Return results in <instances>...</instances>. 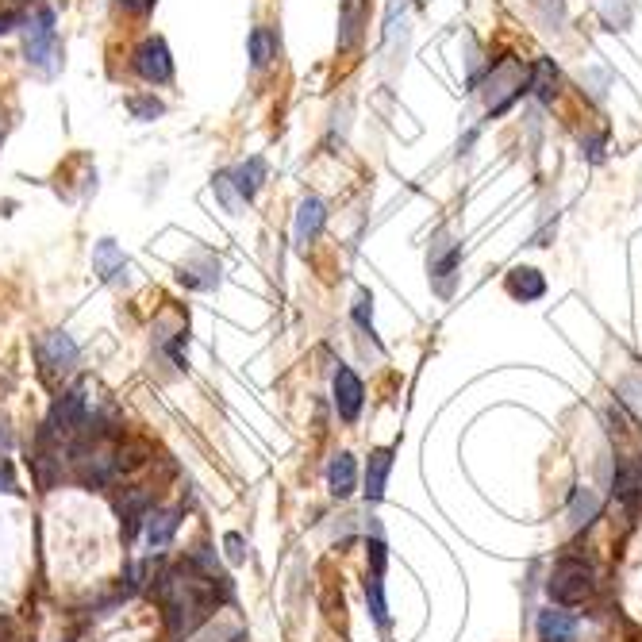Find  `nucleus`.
Returning a JSON list of instances; mask_svg holds the SVG:
<instances>
[{
	"label": "nucleus",
	"mask_w": 642,
	"mask_h": 642,
	"mask_svg": "<svg viewBox=\"0 0 642 642\" xmlns=\"http://www.w3.org/2000/svg\"><path fill=\"white\" fill-rule=\"evenodd\" d=\"M596 512H600V496L593 489H573V500H569V523L573 527H585V523H593Z\"/></svg>",
	"instance_id": "4be33fe9"
},
{
	"label": "nucleus",
	"mask_w": 642,
	"mask_h": 642,
	"mask_svg": "<svg viewBox=\"0 0 642 642\" xmlns=\"http://www.w3.org/2000/svg\"><path fill=\"white\" fill-rule=\"evenodd\" d=\"M4 135H8V120H4V112H0V143H4Z\"/></svg>",
	"instance_id": "473e14b6"
},
{
	"label": "nucleus",
	"mask_w": 642,
	"mask_h": 642,
	"mask_svg": "<svg viewBox=\"0 0 642 642\" xmlns=\"http://www.w3.org/2000/svg\"><path fill=\"white\" fill-rule=\"evenodd\" d=\"M354 323L373 335V297L370 293H358V300H354Z\"/></svg>",
	"instance_id": "bb28decb"
},
{
	"label": "nucleus",
	"mask_w": 642,
	"mask_h": 642,
	"mask_svg": "<svg viewBox=\"0 0 642 642\" xmlns=\"http://www.w3.org/2000/svg\"><path fill=\"white\" fill-rule=\"evenodd\" d=\"M12 24H20V20H16V16H0V35L12 31Z\"/></svg>",
	"instance_id": "7c9ffc66"
},
{
	"label": "nucleus",
	"mask_w": 642,
	"mask_h": 642,
	"mask_svg": "<svg viewBox=\"0 0 642 642\" xmlns=\"http://www.w3.org/2000/svg\"><path fill=\"white\" fill-rule=\"evenodd\" d=\"M577 635V619L562 608H546L539 612V639L543 642H573Z\"/></svg>",
	"instance_id": "f3484780"
},
{
	"label": "nucleus",
	"mask_w": 642,
	"mask_h": 642,
	"mask_svg": "<svg viewBox=\"0 0 642 642\" xmlns=\"http://www.w3.org/2000/svg\"><path fill=\"white\" fill-rule=\"evenodd\" d=\"M531 89V77L527 70L519 66V58H500L489 66V81H485V104H489V116H500V112H508L512 104H516L523 93Z\"/></svg>",
	"instance_id": "7ed1b4c3"
},
{
	"label": "nucleus",
	"mask_w": 642,
	"mask_h": 642,
	"mask_svg": "<svg viewBox=\"0 0 642 642\" xmlns=\"http://www.w3.org/2000/svg\"><path fill=\"white\" fill-rule=\"evenodd\" d=\"M131 66H135V74L150 81V85H166L173 77V58H170V47L158 39V35H150L143 39L135 54H131Z\"/></svg>",
	"instance_id": "0eeeda50"
},
{
	"label": "nucleus",
	"mask_w": 642,
	"mask_h": 642,
	"mask_svg": "<svg viewBox=\"0 0 642 642\" xmlns=\"http://www.w3.org/2000/svg\"><path fill=\"white\" fill-rule=\"evenodd\" d=\"M154 593H158L162 608H166L170 639L181 642L216 612L220 593H231V581H227L223 573H208V569H200L193 558H185L181 566L162 569V573L154 577Z\"/></svg>",
	"instance_id": "f257e3e1"
},
{
	"label": "nucleus",
	"mask_w": 642,
	"mask_h": 642,
	"mask_svg": "<svg viewBox=\"0 0 642 642\" xmlns=\"http://www.w3.org/2000/svg\"><path fill=\"white\" fill-rule=\"evenodd\" d=\"M0 446H12V435H8V427H4V420H0Z\"/></svg>",
	"instance_id": "2f4dec72"
},
{
	"label": "nucleus",
	"mask_w": 642,
	"mask_h": 642,
	"mask_svg": "<svg viewBox=\"0 0 642 642\" xmlns=\"http://www.w3.org/2000/svg\"><path fill=\"white\" fill-rule=\"evenodd\" d=\"M223 546H227V558H231V562H243V558H247V550H243V535H227Z\"/></svg>",
	"instance_id": "cd10ccee"
},
{
	"label": "nucleus",
	"mask_w": 642,
	"mask_h": 642,
	"mask_svg": "<svg viewBox=\"0 0 642 642\" xmlns=\"http://www.w3.org/2000/svg\"><path fill=\"white\" fill-rule=\"evenodd\" d=\"M389 473H393V446H381V450H373L370 462H366V500L377 504L381 496H385V485H389Z\"/></svg>",
	"instance_id": "f8f14e48"
},
{
	"label": "nucleus",
	"mask_w": 642,
	"mask_h": 642,
	"mask_svg": "<svg viewBox=\"0 0 642 642\" xmlns=\"http://www.w3.org/2000/svg\"><path fill=\"white\" fill-rule=\"evenodd\" d=\"M216 197L223 200V208L227 212H239V193H235V185H231V173H216Z\"/></svg>",
	"instance_id": "393cba45"
},
{
	"label": "nucleus",
	"mask_w": 642,
	"mask_h": 642,
	"mask_svg": "<svg viewBox=\"0 0 642 642\" xmlns=\"http://www.w3.org/2000/svg\"><path fill=\"white\" fill-rule=\"evenodd\" d=\"M177 281H181L185 289H216V285H220V262H216L212 254H200L197 262H181Z\"/></svg>",
	"instance_id": "ddd939ff"
},
{
	"label": "nucleus",
	"mask_w": 642,
	"mask_h": 642,
	"mask_svg": "<svg viewBox=\"0 0 642 642\" xmlns=\"http://www.w3.org/2000/svg\"><path fill=\"white\" fill-rule=\"evenodd\" d=\"M616 496L627 512H639L642 508V458H619Z\"/></svg>",
	"instance_id": "9d476101"
},
{
	"label": "nucleus",
	"mask_w": 642,
	"mask_h": 642,
	"mask_svg": "<svg viewBox=\"0 0 642 642\" xmlns=\"http://www.w3.org/2000/svg\"><path fill=\"white\" fill-rule=\"evenodd\" d=\"M323 223H327V204L320 197H304L297 208V227H293V235H297V247H312L316 243V235L323 231Z\"/></svg>",
	"instance_id": "9b49d317"
},
{
	"label": "nucleus",
	"mask_w": 642,
	"mask_h": 642,
	"mask_svg": "<svg viewBox=\"0 0 642 642\" xmlns=\"http://www.w3.org/2000/svg\"><path fill=\"white\" fill-rule=\"evenodd\" d=\"M504 285H508V293L516 300H543L546 297V277L539 270H531V266H516V270L504 277Z\"/></svg>",
	"instance_id": "2eb2a0df"
},
{
	"label": "nucleus",
	"mask_w": 642,
	"mask_h": 642,
	"mask_svg": "<svg viewBox=\"0 0 642 642\" xmlns=\"http://www.w3.org/2000/svg\"><path fill=\"white\" fill-rule=\"evenodd\" d=\"M116 512H120V523H124V539L131 543V539L147 527L150 512H154V493H147V489H127V493L116 500Z\"/></svg>",
	"instance_id": "6e6552de"
},
{
	"label": "nucleus",
	"mask_w": 642,
	"mask_h": 642,
	"mask_svg": "<svg viewBox=\"0 0 642 642\" xmlns=\"http://www.w3.org/2000/svg\"><path fill=\"white\" fill-rule=\"evenodd\" d=\"M262 181H266V158H247L239 170H231V185H235V193L239 200H254L258 197V189H262Z\"/></svg>",
	"instance_id": "dca6fc26"
},
{
	"label": "nucleus",
	"mask_w": 642,
	"mask_h": 642,
	"mask_svg": "<svg viewBox=\"0 0 642 642\" xmlns=\"http://www.w3.org/2000/svg\"><path fill=\"white\" fill-rule=\"evenodd\" d=\"M35 358H39L43 381H47V385H58V377H66V373L77 366V343L66 331H50V335H43L39 346H35Z\"/></svg>",
	"instance_id": "39448f33"
},
{
	"label": "nucleus",
	"mask_w": 642,
	"mask_h": 642,
	"mask_svg": "<svg viewBox=\"0 0 642 642\" xmlns=\"http://www.w3.org/2000/svg\"><path fill=\"white\" fill-rule=\"evenodd\" d=\"M24 54L27 66L39 70L43 77H54L62 70V47H58V31H54V12L39 8L24 27Z\"/></svg>",
	"instance_id": "f03ea898"
},
{
	"label": "nucleus",
	"mask_w": 642,
	"mask_h": 642,
	"mask_svg": "<svg viewBox=\"0 0 642 642\" xmlns=\"http://www.w3.org/2000/svg\"><path fill=\"white\" fill-rule=\"evenodd\" d=\"M120 4H124L127 12H139V16H147V12L154 8V4H158V0H120Z\"/></svg>",
	"instance_id": "c756f323"
},
{
	"label": "nucleus",
	"mask_w": 642,
	"mask_h": 642,
	"mask_svg": "<svg viewBox=\"0 0 642 642\" xmlns=\"http://www.w3.org/2000/svg\"><path fill=\"white\" fill-rule=\"evenodd\" d=\"M593 589H596L593 566L581 562V558H562V562L554 566V573H550V585H546L550 600L562 604V608H573V604L589 600Z\"/></svg>",
	"instance_id": "20e7f679"
},
{
	"label": "nucleus",
	"mask_w": 642,
	"mask_h": 642,
	"mask_svg": "<svg viewBox=\"0 0 642 642\" xmlns=\"http://www.w3.org/2000/svg\"><path fill=\"white\" fill-rule=\"evenodd\" d=\"M235 642H247V639H243V635H235Z\"/></svg>",
	"instance_id": "72a5a7b5"
},
{
	"label": "nucleus",
	"mask_w": 642,
	"mask_h": 642,
	"mask_svg": "<svg viewBox=\"0 0 642 642\" xmlns=\"http://www.w3.org/2000/svg\"><path fill=\"white\" fill-rule=\"evenodd\" d=\"M8 489H16V473H12V466L0 458V493H8Z\"/></svg>",
	"instance_id": "c85d7f7f"
},
{
	"label": "nucleus",
	"mask_w": 642,
	"mask_h": 642,
	"mask_svg": "<svg viewBox=\"0 0 642 642\" xmlns=\"http://www.w3.org/2000/svg\"><path fill=\"white\" fill-rule=\"evenodd\" d=\"M366 604H370V616L377 619V627H389V604H385V577L381 573L366 577Z\"/></svg>",
	"instance_id": "5701e85b"
},
{
	"label": "nucleus",
	"mask_w": 642,
	"mask_h": 642,
	"mask_svg": "<svg viewBox=\"0 0 642 642\" xmlns=\"http://www.w3.org/2000/svg\"><path fill=\"white\" fill-rule=\"evenodd\" d=\"M366 554H370V573H381V577H385V562H389V550H385V539H381V535H373L370 543H366Z\"/></svg>",
	"instance_id": "a878e982"
},
{
	"label": "nucleus",
	"mask_w": 642,
	"mask_h": 642,
	"mask_svg": "<svg viewBox=\"0 0 642 642\" xmlns=\"http://www.w3.org/2000/svg\"><path fill=\"white\" fill-rule=\"evenodd\" d=\"M177 523H181V512H150V519H147V543L154 546V550L170 546L173 535H177Z\"/></svg>",
	"instance_id": "412c9836"
},
{
	"label": "nucleus",
	"mask_w": 642,
	"mask_h": 642,
	"mask_svg": "<svg viewBox=\"0 0 642 642\" xmlns=\"http://www.w3.org/2000/svg\"><path fill=\"white\" fill-rule=\"evenodd\" d=\"M93 266H97V273L104 277V281H108V285H124V281H127V258H124V250L116 247L112 239L97 243Z\"/></svg>",
	"instance_id": "4468645a"
},
{
	"label": "nucleus",
	"mask_w": 642,
	"mask_h": 642,
	"mask_svg": "<svg viewBox=\"0 0 642 642\" xmlns=\"http://www.w3.org/2000/svg\"><path fill=\"white\" fill-rule=\"evenodd\" d=\"M127 108H131V116L135 120H154V116H162L166 112V104L154 97H131L127 100Z\"/></svg>",
	"instance_id": "b1692460"
},
{
	"label": "nucleus",
	"mask_w": 642,
	"mask_h": 642,
	"mask_svg": "<svg viewBox=\"0 0 642 642\" xmlns=\"http://www.w3.org/2000/svg\"><path fill=\"white\" fill-rule=\"evenodd\" d=\"M458 266H462V243H454L446 231H439L431 250H427V273H431V281H435V289L443 297H450V289H454Z\"/></svg>",
	"instance_id": "423d86ee"
},
{
	"label": "nucleus",
	"mask_w": 642,
	"mask_h": 642,
	"mask_svg": "<svg viewBox=\"0 0 642 642\" xmlns=\"http://www.w3.org/2000/svg\"><path fill=\"white\" fill-rule=\"evenodd\" d=\"M277 50H281L277 31H270V27H254V31H250V62H254V70L273 66V62H277Z\"/></svg>",
	"instance_id": "6ab92c4d"
},
{
	"label": "nucleus",
	"mask_w": 642,
	"mask_h": 642,
	"mask_svg": "<svg viewBox=\"0 0 642 642\" xmlns=\"http://www.w3.org/2000/svg\"><path fill=\"white\" fill-rule=\"evenodd\" d=\"M362 404H366V385L362 377L350 370V366H339L335 373V408L346 423H354L362 416Z\"/></svg>",
	"instance_id": "1a4fd4ad"
},
{
	"label": "nucleus",
	"mask_w": 642,
	"mask_h": 642,
	"mask_svg": "<svg viewBox=\"0 0 642 642\" xmlns=\"http://www.w3.org/2000/svg\"><path fill=\"white\" fill-rule=\"evenodd\" d=\"M354 485H358V466H354V458H350V454H335L331 466H327V489L343 500V496L354 493Z\"/></svg>",
	"instance_id": "a211bd4d"
},
{
	"label": "nucleus",
	"mask_w": 642,
	"mask_h": 642,
	"mask_svg": "<svg viewBox=\"0 0 642 642\" xmlns=\"http://www.w3.org/2000/svg\"><path fill=\"white\" fill-rule=\"evenodd\" d=\"M558 81H562L558 66H554L550 58H539L535 70H531V89H535V97L543 100V104H554V97H558Z\"/></svg>",
	"instance_id": "aec40b11"
}]
</instances>
